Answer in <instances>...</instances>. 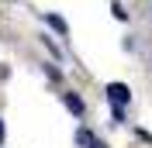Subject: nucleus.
Here are the masks:
<instances>
[{
    "label": "nucleus",
    "mask_w": 152,
    "mask_h": 148,
    "mask_svg": "<svg viewBox=\"0 0 152 148\" xmlns=\"http://www.w3.org/2000/svg\"><path fill=\"white\" fill-rule=\"evenodd\" d=\"M90 141H94V134H90V131H80V134H76V145H90Z\"/></svg>",
    "instance_id": "nucleus-4"
},
{
    "label": "nucleus",
    "mask_w": 152,
    "mask_h": 148,
    "mask_svg": "<svg viewBox=\"0 0 152 148\" xmlns=\"http://www.w3.org/2000/svg\"><path fill=\"white\" fill-rule=\"evenodd\" d=\"M86 148H107V145H104V141H90Z\"/></svg>",
    "instance_id": "nucleus-6"
},
{
    "label": "nucleus",
    "mask_w": 152,
    "mask_h": 148,
    "mask_svg": "<svg viewBox=\"0 0 152 148\" xmlns=\"http://www.w3.org/2000/svg\"><path fill=\"white\" fill-rule=\"evenodd\" d=\"M62 103H66V107H69V110L76 114V117H80V114L86 110V107H83V100H80V96H76V93H66V96H62Z\"/></svg>",
    "instance_id": "nucleus-2"
},
{
    "label": "nucleus",
    "mask_w": 152,
    "mask_h": 148,
    "mask_svg": "<svg viewBox=\"0 0 152 148\" xmlns=\"http://www.w3.org/2000/svg\"><path fill=\"white\" fill-rule=\"evenodd\" d=\"M107 100H111L114 103V107H124V103H128V100H132V90H128V86H124V83H107Z\"/></svg>",
    "instance_id": "nucleus-1"
},
{
    "label": "nucleus",
    "mask_w": 152,
    "mask_h": 148,
    "mask_svg": "<svg viewBox=\"0 0 152 148\" xmlns=\"http://www.w3.org/2000/svg\"><path fill=\"white\" fill-rule=\"evenodd\" d=\"M0 141H4V120H0Z\"/></svg>",
    "instance_id": "nucleus-7"
},
{
    "label": "nucleus",
    "mask_w": 152,
    "mask_h": 148,
    "mask_svg": "<svg viewBox=\"0 0 152 148\" xmlns=\"http://www.w3.org/2000/svg\"><path fill=\"white\" fill-rule=\"evenodd\" d=\"M45 21H48V24H52V28H56V31H59V35H66V21L59 17V14H48V17H45Z\"/></svg>",
    "instance_id": "nucleus-3"
},
{
    "label": "nucleus",
    "mask_w": 152,
    "mask_h": 148,
    "mask_svg": "<svg viewBox=\"0 0 152 148\" xmlns=\"http://www.w3.org/2000/svg\"><path fill=\"white\" fill-rule=\"evenodd\" d=\"M111 10H114V17H118V21H124V17H128V14H124V7H121V4H111Z\"/></svg>",
    "instance_id": "nucleus-5"
}]
</instances>
